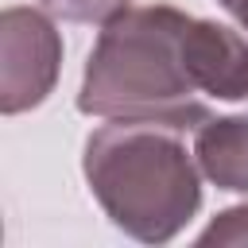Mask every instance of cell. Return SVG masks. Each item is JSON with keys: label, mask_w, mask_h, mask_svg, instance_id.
<instances>
[{"label": "cell", "mask_w": 248, "mask_h": 248, "mask_svg": "<svg viewBox=\"0 0 248 248\" xmlns=\"http://www.w3.org/2000/svg\"><path fill=\"white\" fill-rule=\"evenodd\" d=\"M217 4H221V8L240 23V31L248 35V0H217Z\"/></svg>", "instance_id": "obj_8"}, {"label": "cell", "mask_w": 248, "mask_h": 248, "mask_svg": "<svg viewBox=\"0 0 248 248\" xmlns=\"http://www.w3.org/2000/svg\"><path fill=\"white\" fill-rule=\"evenodd\" d=\"M62 70V35L35 8L0 12V112L19 116L54 93Z\"/></svg>", "instance_id": "obj_3"}, {"label": "cell", "mask_w": 248, "mask_h": 248, "mask_svg": "<svg viewBox=\"0 0 248 248\" xmlns=\"http://www.w3.org/2000/svg\"><path fill=\"white\" fill-rule=\"evenodd\" d=\"M186 70L205 97L248 101V39L217 19L190 16L186 35Z\"/></svg>", "instance_id": "obj_4"}, {"label": "cell", "mask_w": 248, "mask_h": 248, "mask_svg": "<svg viewBox=\"0 0 248 248\" xmlns=\"http://www.w3.org/2000/svg\"><path fill=\"white\" fill-rule=\"evenodd\" d=\"M89 194L105 217L140 244L174 240L202 209V167L182 128L163 120H112L81 151Z\"/></svg>", "instance_id": "obj_2"}, {"label": "cell", "mask_w": 248, "mask_h": 248, "mask_svg": "<svg viewBox=\"0 0 248 248\" xmlns=\"http://www.w3.org/2000/svg\"><path fill=\"white\" fill-rule=\"evenodd\" d=\"M194 159L217 190L248 194V112L209 116L194 128Z\"/></svg>", "instance_id": "obj_5"}, {"label": "cell", "mask_w": 248, "mask_h": 248, "mask_svg": "<svg viewBox=\"0 0 248 248\" xmlns=\"http://www.w3.org/2000/svg\"><path fill=\"white\" fill-rule=\"evenodd\" d=\"M198 244H248V205L221 209L198 236Z\"/></svg>", "instance_id": "obj_7"}, {"label": "cell", "mask_w": 248, "mask_h": 248, "mask_svg": "<svg viewBox=\"0 0 248 248\" xmlns=\"http://www.w3.org/2000/svg\"><path fill=\"white\" fill-rule=\"evenodd\" d=\"M186 23L190 12L170 4L128 8L101 23L85 58L78 112L105 120H163L182 132L209 120L205 93L186 70Z\"/></svg>", "instance_id": "obj_1"}, {"label": "cell", "mask_w": 248, "mask_h": 248, "mask_svg": "<svg viewBox=\"0 0 248 248\" xmlns=\"http://www.w3.org/2000/svg\"><path fill=\"white\" fill-rule=\"evenodd\" d=\"M43 12L66 23H108L112 16L128 12L132 0H39Z\"/></svg>", "instance_id": "obj_6"}]
</instances>
